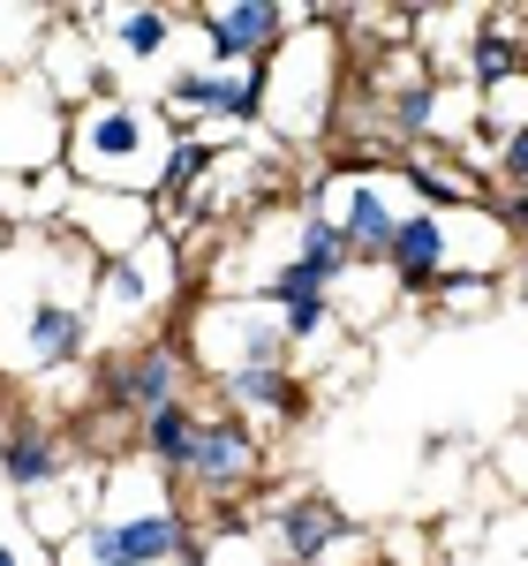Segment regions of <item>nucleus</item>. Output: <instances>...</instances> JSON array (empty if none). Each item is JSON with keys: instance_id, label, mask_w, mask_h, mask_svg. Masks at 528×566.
Returning <instances> with one entry per match:
<instances>
[{"instance_id": "nucleus-1", "label": "nucleus", "mask_w": 528, "mask_h": 566, "mask_svg": "<svg viewBox=\"0 0 528 566\" xmlns=\"http://www.w3.org/2000/svg\"><path fill=\"white\" fill-rule=\"evenodd\" d=\"M91 287L98 258L68 227H15L0 250V378L45 386L91 363Z\"/></svg>"}, {"instance_id": "nucleus-7", "label": "nucleus", "mask_w": 528, "mask_h": 566, "mask_svg": "<svg viewBox=\"0 0 528 566\" xmlns=\"http://www.w3.org/2000/svg\"><path fill=\"white\" fill-rule=\"evenodd\" d=\"M309 212H325L340 234H348L355 264H386L393 258L400 219L415 212L408 205V175H378V167H332V175L309 181Z\"/></svg>"}, {"instance_id": "nucleus-9", "label": "nucleus", "mask_w": 528, "mask_h": 566, "mask_svg": "<svg viewBox=\"0 0 528 566\" xmlns=\"http://www.w3.org/2000/svg\"><path fill=\"white\" fill-rule=\"evenodd\" d=\"M189 378H197V363H189V348H181V333H144V340H129L122 355L98 363V408L144 423L151 408L189 400Z\"/></svg>"}, {"instance_id": "nucleus-11", "label": "nucleus", "mask_w": 528, "mask_h": 566, "mask_svg": "<svg viewBox=\"0 0 528 566\" xmlns=\"http://www.w3.org/2000/svg\"><path fill=\"white\" fill-rule=\"evenodd\" d=\"M264 106V69H220V61H181L175 84L159 91V114L175 136L212 129V122H257Z\"/></svg>"}, {"instance_id": "nucleus-12", "label": "nucleus", "mask_w": 528, "mask_h": 566, "mask_svg": "<svg viewBox=\"0 0 528 566\" xmlns=\"http://www.w3.org/2000/svg\"><path fill=\"white\" fill-rule=\"evenodd\" d=\"M53 227H68L98 264H122L159 234V205H151V197H122V189H84V181H76V189H68V212L53 219Z\"/></svg>"}, {"instance_id": "nucleus-6", "label": "nucleus", "mask_w": 528, "mask_h": 566, "mask_svg": "<svg viewBox=\"0 0 528 566\" xmlns=\"http://www.w3.org/2000/svg\"><path fill=\"white\" fill-rule=\"evenodd\" d=\"M181 287V242L151 234L136 258L98 264V287H91V355H122L129 340H144V325L175 303Z\"/></svg>"}, {"instance_id": "nucleus-18", "label": "nucleus", "mask_w": 528, "mask_h": 566, "mask_svg": "<svg viewBox=\"0 0 528 566\" xmlns=\"http://www.w3.org/2000/svg\"><path fill=\"white\" fill-rule=\"evenodd\" d=\"M197 408L189 400H167V408H151L144 423H136V461H151L159 476H175L181 483V469H189V446H197Z\"/></svg>"}, {"instance_id": "nucleus-15", "label": "nucleus", "mask_w": 528, "mask_h": 566, "mask_svg": "<svg viewBox=\"0 0 528 566\" xmlns=\"http://www.w3.org/2000/svg\"><path fill=\"white\" fill-rule=\"evenodd\" d=\"M76 461H68V438L53 431L45 416H8L0 423V491L23 506V499H39L53 483L68 476Z\"/></svg>"}, {"instance_id": "nucleus-4", "label": "nucleus", "mask_w": 528, "mask_h": 566, "mask_svg": "<svg viewBox=\"0 0 528 566\" xmlns=\"http://www.w3.org/2000/svg\"><path fill=\"white\" fill-rule=\"evenodd\" d=\"M332 106H340V39H332V23H317V31H295L264 61L257 122L279 144H317L332 129Z\"/></svg>"}, {"instance_id": "nucleus-19", "label": "nucleus", "mask_w": 528, "mask_h": 566, "mask_svg": "<svg viewBox=\"0 0 528 566\" xmlns=\"http://www.w3.org/2000/svg\"><path fill=\"white\" fill-rule=\"evenodd\" d=\"M393 303H408L400 295V280L386 272V264H355L348 280L332 287V310H340V325H378Z\"/></svg>"}, {"instance_id": "nucleus-2", "label": "nucleus", "mask_w": 528, "mask_h": 566, "mask_svg": "<svg viewBox=\"0 0 528 566\" xmlns=\"http://www.w3.org/2000/svg\"><path fill=\"white\" fill-rule=\"evenodd\" d=\"M167 159H175V122L136 91H106L68 114V181H84V189L159 197Z\"/></svg>"}, {"instance_id": "nucleus-16", "label": "nucleus", "mask_w": 528, "mask_h": 566, "mask_svg": "<svg viewBox=\"0 0 528 566\" xmlns=\"http://www.w3.org/2000/svg\"><path fill=\"white\" fill-rule=\"evenodd\" d=\"M39 76L45 91L61 98V106H91V98H106V53H98V39H91L84 23L61 8V23H53V39L39 45Z\"/></svg>"}, {"instance_id": "nucleus-17", "label": "nucleus", "mask_w": 528, "mask_h": 566, "mask_svg": "<svg viewBox=\"0 0 528 566\" xmlns=\"http://www.w3.org/2000/svg\"><path fill=\"white\" fill-rule=\"evenodd\" d=\"M220 400H226V416H242L257 438L303 423V408H309L295 370H234V378H220Z\"/></svg>"}, {"instance_id": "nucleus-21", "label": "nucleus", "mask_w": 528, "mask_h": 566, "mask_svg": "<svg viewBox=\"0 0 528 566\" xmlns=\"http://www.w3.org/2000/svg\"><path fill=\"white\" fill-rule=\"evenodd\" d=\"M295 264L325 272V280L340 287V280L355 272V250H348V234H340L332 219H325V212H309V205H303V212H295Z\"/></svg>"}, {"instance_id": "nucleus-24", "label": "nucleus", "mask_w": 528, "mask_h": 566, "mask_svg": "<svg viewBox=\"0 0 528 566\" xmlns=\"http://www.w3.org/2000/svg\"><path fill=\"white\" fill-rule=\"evenodd\" d=\"M498 181H514V189H528V129L498 144Z\"/></svg>"}, {"instance_id": "nucleus-14", "label": "nucleus", "mask_w": 528, "mask_h": 566, "mask_svg": "<svg viewBox=\"0 0 528 566\" xmlns=\"http://www.w3.org/2000/svg\"><path fill=\"white\" fill-rule=\"evenodd\" d=\"M264 536H272V552H279L287 566H332V559L355 544L348 514H340L325 491H287V499L272 506Z\"/></svg>"}, {"instance_id": "nucleus-20", "label": "nucleus", "mask_w": 528, "mask_h": 566, "mask_svg": "<svg viewBox=\"0 0 528 566\" xmlns=\"http://www.w3.org/2000/svg\"><path fill=\"white\" fill-rule=\"evenodd\" d=\"M189 566H287L272 552V536L250 522H220V528H197V559Z\"/></svg>"}, {"instance_id": "nucleus-13", "label": "nucleus", "mask_w": 528, "mask_h": 566, "mask_svg": "<svg viewBox=\"0 0 528 566\" xmlns=\"http://www.w3.org/2000/svg\"><path fill=\"white\" fill-rule=\"evenodd\" d=\"M264 476V438L242 423V416H204L197 423V446H189V469L181 483L204 491V499H234Z\"/></svg>"}, {"instance_id": "nucleus-3", "label": "nucleus", "mask_w": 528, "mask_h": 566, "mask_svg": "<svg viewBox=\"0 0 528 566\" xmlns=\"http://www.w3.org/2000/svg\"><path fill=\"white\" fill-rule=\"evenodd\" d=\"M175 476H159L151 461H114L106 469V499H98V522L114 528V559L122 566H189L197 559V528L175 506Z\"/></svg>"}, {"instance_id": "nucleus-5", "label": "nucleus", "mask_w": 528, "mask_h": 566, "mask_svg": "<svg viewBox=\"0 0 528 566\" xmlns=\"http://www.w3.org/2000/svg\"><path fill=\"white\" fill-rule=\"evenodd\" d=\"M181 348L189 363L220 386L234 370H295V348H287V325L279 310L242 303V295H204V303L181 317Z\"/></svg>"}, {"instance_id": "nucleus-23", "label": "nucleus", "mask_w": 528, "mask_h": 566, "mask_svg": "<svg viewBox=\"0 0 528 566\" xmlns=\"http://www.w3.org/2000/svg\"><path fill=\"white\" fill-rule=\"evenodd\" d=\"M0 566H61V559H53V544H39L31 528L15 522V528H0Z\"/></svg>"}, {"instance_id": "nucleus-10", "label": "nucleus", "mask_w": 528, "mask_h": 566, "mask_svg": "<svg viewBox=\"0 0 528 566\" xmlns=\"http://www.w3.org/2000/svg\"><path fill=\"white\" fill-rule=\"evenodd\" d=\"M76 23H84L91 39H98V53H106V76L122 69V76H151L159 69V91L175 84V45L181 31H189V8H68ZM159 106V98H151Z\"/></svg>"}, {"instance_id": "nucleus-22", "label": "nucleus", "mask_w": 528, "mask_h": 566, "mask_svg": "<svg viewBox=\"0 0 528 566\" xmlns=\"http://www.w3.org/2000/svg\"><path fill=\"white\" fill-rule=\"evenodd\" d=\"M490 469H498V483H506V491L528 506V431H506V438H498V446H490Z\"/></svg>"}, {"instance_id": "nucleus-8", "label": "nucleus", "mask_w": 528, "mask_h": 566, "mask_svg": "<svg viewBox=\"0 0 528 566\" xmlns=\"http://www.w3.org/2000/svg\"><path fill=\"white\" fill-rule=\"evenodd\" d=\"M68 167V106L39 69L0 76V181H39Z\"/></svg>"}]
</instances>
